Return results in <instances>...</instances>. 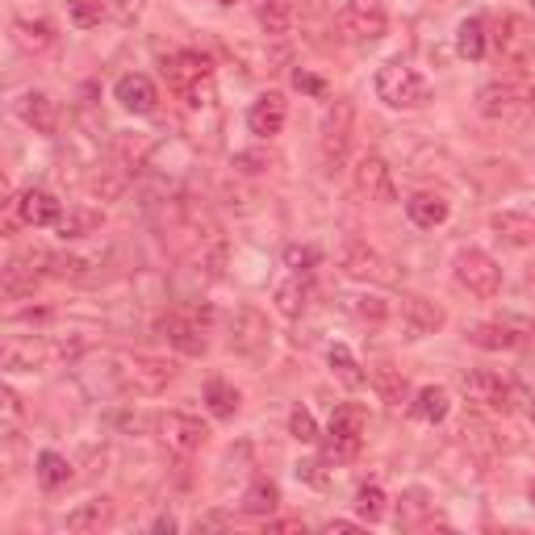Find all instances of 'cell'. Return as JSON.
Listing matches in <instances>:
<instances>
[{
  "label": "cell",
  "instance_id": "cell-50",
  "mask_svg": "<svg viewBox=\"0 0 535 535\" xmlns=\"http://www.w3.org/2000/svg\"><path fill=\"white\" fill-rule=\"evenodd\" d=\"M218 5H235V0H218Z\"/></svg>",
  "mask_w": 535,
  "mask_h": 535
},
{
  "label": "cell",
  "instance_id": "cell-6",
  "mask_svg": "<svg viewBox=\"0 0 535 535\" xmlns=\"http://www.w3.org/2000/svg\"><path fill=\"white\" fill-rule=\"evenodd\" d=\"M460 393L469 398L473 406H481V410H498V414H506L510 410V385L498 377V372H490V368H469V372H460Z\"/></svg>",
  "mask_w": 535,
  "mask_h": 535
},
{
  "label": "cell",
  "instance_id": "cell-42",
  "mask_svg": "<svg viewBox=\"0 0 535 535\" xmlns=\"http://www.w3.org/2000/svg\"><path fill=\"white\" fill-rule=\"evenodd\" d=\"M285 264H289L293 272H310V268L318 264V255H314L310 247H289V251H285Z\"/></svg>",
  "mask_w": 535,
  "mask_h": 535
},
{
  "label": "cell",
  "instance_id": "cell-4",
  "mask_svg": "<svg viewBox=\"0 0 535 535\" xmlns=\"http://www.w3.org/2000/svg\"><path fill=\"white\" fill-rule=\"evenodd\" d=\"M364 431H368V414L356 402L335 406L327 427V460H352L364 444Z\"/></svg>",
  "mask_w": 535,
  "mask_h": 535
},
{
  "label": "cell",
  "instance_id": "cell-17",
  "mask_svg": "<svg viewBox=\"0 0 535 535\" xmlns=\"http://www.w3.org/2000/svg\"><path fill=\"white\" fill-rule=\"evenodd\" d=\"M490 230L506 247H531L535 243V214H527V209H498V214H490Z\"/></svg>",
  "mask_w": 535,
  "mask_h": 535
},
{
  "label": "cell",
  "instance_id": "cell-43",
  "mask_svg": "<svg viewBox=\"0 0 535 535\" xmlns=\"http://www.w3.org/2000/svg\"><path fill=\"white\" fill-rule=\"evenodd\" d=\"M356 314H360V318H372V322H381V318L389 314V306H385V301H377V297H368V301H360V306H356Z\"/></svg>",
  "mask_w": 535,
  "mask_h": 535
},
{
  "label": "cell",
  "instance_id": "cell-41",
  "mask_svg": "<svg viewBox=\"0 0 535 535\" xmlns=\"http://www.w3.org/2000/svg\"><path fill=\"white\" fill-rule=\"evenodd\" d=\"M84 268H88V260H80V255H55V276H72V281H80L84 276Z\"/></svg>",
  "mask_w": 535,
  "mask_h": 535
},
{
  "label": "cell",
  "instance_id": "cell-12",
  "mask_svg": "<svg viewBox=\"0 0 535 535\" xmlns=\"http://www.w3.org/2000/svg\"><path fill=\"white\" fill-rule=\"evenodd\" d=\"M209 314H168L164 322H159V331H164V339L176 347V352L180 356H205V327H201V322H205Z\"/></svg>",
  "mask_w": 535,
  "mask_h": 535
},
{
  "label": "cell",
  "instance_id": "cell-24",
  "mask_svg": "<svg viewBox=\"0 0 535 535\" xmlns=\"http://www.w3.org/2000/svg\"><path fill=\"white\" fill-rule=\"evenodd\" d=\"M230 343H235L239 352H260V347L268 343L264 318L255 314V310H239V314H235V335H230Z\"/></svg>",
  "mask_w": 535,
  "mask_h": 535
},
{
  "label": "cell",
  "instance_id": "cell-35",
  "mask_svg": "<svg viewBox=\"0 0 535 535\" xmlns=\"http://www.w3.org/2000/svg\"><path fill=\"white\" fill-rule=\"evenodd\" d=\"M109 515H113V506L105 498H97V502H88V506L67 515V531H97V527L109 523Z\"/></svg>",
  "mask_w": 535,
  "mask_h": 535
},
{
  "label": "cell",
  "instance_id": "cell-40",
  "mask_svg": "<svg viewBox=\"0 0 535 535\" xmlns=\"http://www.w3.org/2000/svg\"><path fill=\"white\" fill-rule=\"evenodd\" d=\"M289 431H293L297 444H314V439H318V423H314V414L297 406V410L289 414Z\"/></svg>",
  "mask_w": 535,
  "mask_h": 535
},
{
  "label": "cell",
  "instance_id": "cell-14",
  "mask_svg": "<svg viewBox=\"0 0 535 535\" xmlns=\"http://www.w3.org/2000/svg\"><path fill=\"white\" fill-rule=\"evenodd\" d=\"M444 322H448L444 306H435L427 297H402V327L410 339H427L444 327Z\"/></svg>",
  "mask_w": 535,
  "mask_h": 535
},
{
  "label": "cell",
  "instance_id": "cell-33",
  "mask_svg": "<svg viewBox=\"0 0 535 535\" xmlns=\"http://www.w3.org/2000/svg\"><path fill=\"white\" fill-rule=\"evenodd\" d=\"M205 402L214 418H235L239 414V389L226 385V381H209L205 385Z\"/></svg>",
  "mask_w": 535,
  "mask_h": 535
},
{
  "label": "cell",
  "instance_id": "cell-2",
  "mask_svg": "<svg viewBox=\"0 0 535 535\" xmlns=\"http://www.w3.org/2000/svg\"><path fill=\"white\" fill-rule=\"evenodd\" d=\"M339 268L352 276V281H364V285H398V281H402V268L393 264L389 255H381L377 247H368V243H360V239L343 243Z\"/></svg>",
  "mask_w": 535,
  "mask_h": 535
},
{
  "label": "cell",
  "instance_id": "cell-29",
  "mask_svg": "<svg viewBox=\"0 0 535 535\" xmlns=\"http://www.w3.org/2000/svg\"><path fill=\"white\" fill-rule=\"evenodd\" d=\"M255 17H260V30H264L268 38H285V34L293 30V9L285 5V0H264Z\"/></svg>",
  "mask_w": 535,
  "mask_h": 535
},
{
  "label": "cell",
  "instance_id": "cell-10",
  "mask_svg": "<svg viewBox=\"0 0 535 535\" xmlns=\"http://www.w3.org/2000/svg\"><path fill=\"white\" fill-rule=\"evenodd\" d=\"M356 189H360V197L377 201V205L398 201V184H393V168L385 164L381 155H372V151L356 159Z\"/></svg>",
  "mask_w": 535,
  "mask_h": 535
},
{
  "label": "cell",
  "instance_id": "cell-25",
  "mask_svg": "<svg viewBox=\"0 0 535 535\" xmlns=\"http://www.w3.org/2000/svg\"><path fill=\"white\" fill-rule=\"evenodd\" d=\"M452 410V398L444 385H423L414 393V418H423V423H444Z\"/></svg>",
  "mask_w": 535,
  "mask_h": 535
},
{
  "label": "cell",
  "instance_id": "cell-53",
  "mask_svg": "<svg viewBox=\"0 0 535 535\" xmlns=\"http://www.w3.org/2000/svg\"><path fill=\"white\" fill-rule=\"evenodd\" d=\"M531 13H535V0H531Z\"/></svg>",
  "mask_w": 535,
  "mask_h": 535
},
{
  "label": "cell",
  "instance_id": "cell-9",
  "mask_svg": "<svg viewBox=\"0 0 535 535\" xmlns=\"http://www.w3.org/2000/svg\"><path fill=\"white\" fill-rule=\"evenodd\" d=\"M51 268H55V255L42 251V247H30V251L13 255L9 268H5V293H9V297L34 293V285L42 281V272H51Z\"/></svg>",
  "mask_w": 535,
  "mask_h": 535
},
{
  "label": "cell",
  "instance_id": "cell-28",
  "mask_svg": "<svg viewBox=\"0 0 535 535\" xmlns=\"http://www.w3.org/2000/svg\"><path fill=\"white\" fill-rule=\"evenodd\" d=\"M34 473H38L42 490H63V485L72 481V464H67V456H59V452H42Z\"/></svg>",
  "mask_w": 535,
  "mask_h": 535
},
{
  "label": "cell",
  "instance_id": "cell-30",
  "mask_svg": "<svg viewBox=\"0 0 535 535\" xmlns=\"http://www.w3.org/2000/svg\"><path fill=\"white\" fill-rule=\"evenodd\" d=\"M456 51H460V59H485V21L481 17H464L460 21Z\"/></svg>",
  "mask_w": 535,
  "mask_h": 535
},
{
  "label": "cell",
  "instance_id": "cell-45",
  "mask_svg": "<svg viewBox=\"0 0 535 535\" xmlns=\"http://www.w3.org/2000/svg\"><path fill=\"white\" fill-rule=\"evenodd\" d=\"M293 84H297V88H306V92H318V97L327 92V88H322V80H314V76H306V72H297Z\"/></svg>",
  "mask_w": 535,
  "mask_h": 535
},
{
  "label": "cell",
  "instance_id": "cell-47",
  "mask_svg": "<svg viewBox=\"0 0 535 535\" xmlns=\"http://www.w3.org/2000/svg\"><path fill=\"white\" fill-rule=\"evenodd\" d=\"M268 531H306V523L301 519H276V523H268Z\"/></svg>",
  "mask_w": 535,
  "mask_h": 535
},
{
  "label": "cell",
  "instance_id": "cell-21",
  "mask_svg": "<svg viewBox=\"0 0 535 535\" xmlns=\"http://www.w3.org/2000/svg\"><path fill=\"white\" fill-rule=\"evenodd\" d=\"M448 214H452V205L439 197V193H414L410 201H406V218L414 222V226H444L448 222Z\"/></svg>",
  "mask_w": 535,
  "mask_h": 535
},
{
  "label": "cell",
  "instance_id": "cell-20",
  "mask_svg": "<svg viewBox=\"0 0 535 535\" xmlns=\"http://www.w3.org/2000/svg\"><path fill=\"white\" fill-rule=\"evenodd\" d=\"M164 80L172 88H180V92H189L193 84L209 80V59L197 55V51H176V55L164 59Z\"/></svg>",
  "mask_w": 535,
  "mask_h": 535
},
{
  "label": "cell",
  "instance_id": "cell-37",
  "mask_svg": "<svg viewBox=\"0 0 535 535\" xmlns=\"http://www.w3.org/2000/svg\"><path fill=\"white\" fill-rule=\"evenodd\" d=\"M372 385H377V393H381V402H389V406H402L406 402V377L402 372H393V368H377L372 372Z\"/></svg>",
  "mask_w": 535,
  "mask_h": 535
},
{
  "label": "cell",
  "instance_id": "cell-8",
  "mask_svg": "<svg viewBox=\"0 0 535 535\" xmlns=\"http://www.w3.org/2000/svg\"><path fill=\"white\" fill-rule=\"evenodd\" d=\"M523 105H531V88H523L519 80H490L477 92V109L485 113V118H494V122L515 118Z\"/></svg>",
  "mask_w": 535,
  "mask_h": 535
},
{
  "label": "cell",
  "instance_id": "cell-11",
  "mask_svg": "<svg viewBox=\"0 0 535 535\" xmlns=\"http://www.w3.org/2000/svg\"><path fill=\"white\" fill-rule=\"evenodd\" d=\"M159 439L172 448V452H197V448H205V439H209V427L201 423V418H193V414H159Z\"/></svg>",
  "mask_w": 535,
  "mask_h": 535
},
{
  "label": "cell",
  "instance_id": "cell-46",
  "mask_svg": "<svg viewBox=\"0 0 535 535\" xmlns=\"http://www.w3.org/2000/svg\"><path fill=\"white\" fill-rule=\"evenodd\" d=\"M297 477H306V481L322 485V473H318V460H306V464H297Z\"/></svg>",
  "mask_w": 535,
  "mask_h": 535
},
{
  "label": "cell",
  "instance_id": "cell-52",
  "mask_svg": "<svg viewBox=\"0 0 535 535\" xmlns=\"http://www.w3.org/2000/svg\"><path fill=\"white\" fill-rule=\"evenodd\" d=\"M531 502H535V485H531Z\"/></svg>",
  "mask_w": 535,
  "mask_h": 535
},
{
  "label": "cell",
  "instance_id": "cell-44",
  "mask_svg": "<svg viewBox=\"0 0 535 535\" xmlns=\"http://www.w3.org/2000/svg\"><path fill=\"white\" fill-rule=\"evenodd\" d=\"M235 168H243V172H264V168H268V155L243 151V155H235Z\"/></svg>",
  "mask_w": 535,
  "mask_h": 535
},
{
  "label": "cell",
  "instance_id": "cell-15",
  "mask_svg": "<svg viewBox=\"0 0 535 535\" xmlns=\"http://www.w3.org/2000/svg\"><path fill=\"white\" fill-rule=\"evenodd\" d=\"M17 118L26 122L34 134H55L59 130V101L51 92H21Z\"/></svg>",
  "mask_w": 535,
  "mask_h": 535
},
{
  "label": "cell",
  "instance_id": "cell-36",
  "mask_svg": "<svg viewBox=\"0 0 535 535\" xmlns=\"http://www.w3.org/2000/svg\"><path fill=\"white\" fill-rule=\"evenodd\" d=\"M356 510H360L364 523H381L385 510H389V498H385L381 485H360L356 490Z\"/></svg>",
  "mask_w": 535,
  "mask_h": 535
},
{
  "label": "cell",
  "instance_id": "cell-13",
  "mask_svg": "<svg viewBox=\"0 0 535 535\" xmlns=\"http://www.w3.org/2000/svg\"><path fill=\"white\" fill-rule=\"evenodd\" d=\"M289 122V101L281 92H264V97H255L251 109H247V130L255 138H276Z\"/></svg>",
  "mask_w": 535,
  "mask_h": 535
},
{
  "label": "cell",
  "instance_id": "cell-31",
  "mask_svg": "<svg viewBox=\"0 0 535 535\" xmlns=\"http://www.w3.org/2000/svg\"><path fill=\"white\" fill-rule=\"evenodd\" d=\"M13 42L21 51H46L55 42V30L46 21H13Z\"/></svg>",
  "mask_w": 535,
  "mask_h": 535
},
{
  "label": "cell",
  "instance_id": "cell-27",
  "mask_svg": "<svg viewBox=\"0 0 535 535\" xmlns=\"http://www.w3.org/2000/svg\"><path fill=\"white\" fill-rule=\"evenodd\" d=\"M42 360H46V347L34 343V339H13L5 347V368L9 372H34Z\"/></svg>",
  "mask_w": 535,
  "mask_h": 535
},
{
  "label": "cell",
  "instance_id": "cell-39",
  "mask_svg": "<svg viewBox=\"0 0 535 535\" xmlns=\"http://www.w3.org/2000/svg\"><path fill=\"white\" fill-rule=\"evenodd\" d=\"M427 515H431L427 490H406V498L398 502V523H402V527H418Z\"/></svg>",
  "mask_w": 535,
  "mask_h": 535
},
{
  "label": "cell",
  "instance_id": "cell-49",
  "mask_svg": "<svg viewBox=\"0 0 535 535\" xmlns=\"http://www.w3.org/2000/svg\"><path fill=\"white\" fill-rule=\"evenodd\" d=\"M155 531H176V519L164 515V519H155Z\"/></svg>",
  "mask_w": 535,
  "mask_h": 535
},
{
  "label": "cell",
  "instance_id": "cell-1",
  "mask_svg": "<svg viewBox=\"0 0 535 535\" xmlns=\"http://www.w3.org/2000/svg\"><path fill=\"white\" fill-rule=\"evenodd\" d=\"M377 97L389 109H423L431 101V84L423 72H414L406 63H385L377 72Z\"/></svg>",
  "mask_w": 535,
  "mask_h": 535
},
{
  "label": "cell",
  "instance_id": "cell-38",
  "mask_svg": "<svg viewBox=\"0 0 535 535\" xmlns=\"http://www.w3.org/2000/svg\"><path fill=\"white\" fill-rule=\"evenodd\" d=\"M105 13H109L105 0H67V17H72V26H80V30L101 26Z\"/></svg>",
  "mask_w": 535,
  "mask_h": 535
},
{
  "label": "cell",
  "instance_id": "cell-32",
  "mask_svg": "<svg viewBox=\"0 0 535 535\" xmlns=\"http://www.w3.org/2000/svg\"><path fill=\"white\" fill-rule=\"evenodd\" d=\"M281 506V490H276L272 481H251L247 494H243V510L247 515H272V510Z\"/></svg>",
  "mask_w": 535,
  "mask_h": 535
},
{
  "label": "cell",
  "instance_id": "cell-5",
  "mask_svg": "<svg viewBox=\"0 0 535 535\" xmlns=\"http://www.w3.org/2000/svg\"><path fill=\"white\" fill-rule=\"evenodd\" d=\"M456 281L460 289H469L473 297H494L502 289V268L490 251H481V247H464L456 255Z\"/></svg>",
  "mask_w": 535,
  "mask_h": 535
},
{
  "label": "cell",
  "instance_id": "cell-26",
  "mask_svg": "<svg viewBox=\"0 0 535 535\" xmlns=\"http://www.w3.org/2000/svg\"><path fill=\"white\" fill-rule=\"evenodd\" d=\"M306 281H301V272H293L289 281H281L276 285V293H272V301H276V310H281L285 318H301V310H306Z\"/></svg>",
  "mask_w": 535,
  "mask_h": 535
},
{
  "label": "cell",
  "instance_id": "cell-51",
  "mask_svg": "<svg viewBox=\"0 0 535 535\" xmlns=\"http://www.w3.org/2000/svg\"><path fill=\"white\" fill-rule=\"evenodd\" d=\"M531 105H535V84H531Z\"/></svg>",
  "mask_w": 535,
  "mask_h": 535
},
{
  "label": "cell",
  "instance_id": "cell-16",
  "mask_svg": "<svg viewBox=\"0 0 535 535\" xmlns=\"http://www.w3.org/2000/svg\"><path fill=\"white\" fill-rule=\"evenodd\" d=\"M113 97H118V105H122V109L138 113V118H147V113H155V105H159V88L151 84V76L130 72V76H122V80H118V88H113Z\"/></svg>",
  "mask_w": 535,
  "mask_h": 535
},
{
  "label": "cell",
  "instance_id": "cell-7",
  "mask_svg": "<svg viewBox=\"0 0 535 535\" xmlns=\"http://www.w3.org/2000/svg\"><path fill=\"white\" fill-rule=\"evenodd\" d=\"M172 377H176V368L155 356H122V368H118V385L134 389V393H159Z\"/></svg>",
  "mask_w": 535,
  "mask_h": 535
},
{
  "label": "cell",
  "instance_id": "cell-34",
  "mask_svg": "<svg viewBox=\"0 0 535 535\" xmlns=\"http://www.w3.org/2000/svg\"><path fill=\"white\" fill-rule=\"evenodd\" d=\"M327 364H331V372L347 385V389H360L364 385V372H360V364H356V356L347 352L343 343H331V352H327Z\"/></svg>",
  "mask_w": 535,
  "mask_h": 535
},
{
  "label": "cell",
  "instance_id": "cell-18",
  "mask_svg": "<svg viewBox=\"0 0 535 535\" xmlns=\"http://www.w3.org/2000/svg\"><path fill=\"white\" fill-rule=\"evenodd\" d=\"M17 218L26 222V226H55L63 218V205L55 193H46V189H26L17 201Z\"/></svg>",
  "mask_w": 535,
  "mask_h": 535
},
{
  "label": "cell",
  "instance_id": "cell-48",
  "mask_svg": "<svg viewBox=\"0 0 535 535\" xmlns=\"http://www.w3.org/2000/svg\"><path fill=\"white\" fill-rule=\"evenodd\" d=\"M322 531H327V535H335V531H356V523H347V519H327V523H322Z\"/></svg>",
  "mask_w": 535,
  "mask_h": 535
},
{
  "label": "cell",
  "instance_id": "cell-22",
  "mask_svg": "<svg viewBox=\"0 0 535 535\" xmlns=\"http://www.w3.org/2000/svg\"><path fill=\"white\" fill-rule=\"evenodd\" d=\"M105 226V214L101 209H92V205H72L67 214L55 222V230H59V239L67 243V239H84V235H92V230H101Z\"/></svg>",
  "mask_w": 535,
  "mask_h": 535
},
{
  "label": "cell",
  "instance_id": "cell-23",
  "mask_svg": "<svg viewBox=\"0 0 535 535\" xmlns=\"http://www.w3.org/2000/svg\"><path fill=\"white\" fill-rule=\"evenodd\" d=\"M473 347H485V352H510V347L519 343V335L506 327V322H477V327L464 331Z\"/></svg>",
  "mask_w": 535,
  "mask_h": 535
},
{
  "label": "cell",
  "instance_id": "cell-3",
  "mask_svg": "<svg viewBox=\"0 0 535 535\" xmlns=\"http://www.w3.org/2000/svg\"><path fill=\"white\" fill-rule=\"evenodd\" d=\"M335 30H339V38H347V42L368 46V42L385 38L389 17H385V9L377 5V0H347V5L335 13Z\"/></svg>",
  "mask_w": 535,
  "mask_h": 535
},
{
  "label": "cell",
  "instance_id": "cell-19",
  "mask_svg": "<svg viewBox=\"0 0 535 535\" xmlns=\"http://www.w3.org/2000/svg\"><path fill=\"white\" fill-rule=\"evenodd\" d=\"M347 138H352V105L335 101L327 109V122H322V155L339 164L343 151H347Z\"/></svg>",
  "mask_w": 535,
  "mask_h": 535
}]
</instances>
